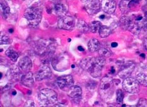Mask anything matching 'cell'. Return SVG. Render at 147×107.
<instances>
[{
	"instance_id": "cell-1",
	"label": "cell",
	"mask_w": 147,
	"mask_h": 107,
	"mask_svg": "<svg viewBox=\"0 0 147 107\" xmlns=\"http://www.w3.org/2000/svg\"><path fill=\"white\" fill-rule=\"evenodd\" d=\"M105 64V59L103 57L87 58L80 62L81 68L88 71L94 78H98L101 75L102 68Z\"/></svg>"
},
{
	"instance_id": "cell-2",
	"label": "cell",
	"mask_w": 147,
	"mask_h": 107,
	"mask_svg": "<svg viewBox=\"0 0 147 107\" xmlns=\"http://www.w3.org/2000/svg\"><path fill=\"white\" fill-rule=\"evenodd\" d=\"M24 17L30 27H36L42 19V9L39 7L28 8L24 13Z\"/></svg>"
},
{
	"instance_id": "cell-3",
	"label": "cell",
	"mask_w": 147,
	"mask_h": 107,
	"mask_svg": "<svg viewBox=\"0 0 147 107\" xmlns=\"http://www.w3.org/2000/svg\"><path fill=\"white\" fill-rule=\"evenodd\" d=\"M38 99L42 105H51L56 102L57 93L53 90L46 88L40 90L38 93Z\"/></svg>"
},
{
	"instance_id": "cell-4",
	"label": "cell",
	"mask_w": 147,
	"mask_h": 107,
	"mask_svg": "<svg viewBox=\"0 0 147 107\" xmlns=\"http://www.w3.org/2000/svg\"><path fill=\"white\" fill-rule=\"evenodd\" d=\"M139 84V82L136 79L128 77L124 80L123 88L129 93H137L140 90Z\"/></svg>"
},
{
	"instance_id": "cell-5",
	"label": "cell",
	"mask_w": 147,
	"mask_h": 107,
	"mask_svg": "<svg viewBox=\"0 0 147 107\" xmlns=\"http://www.w3.org/2000/svg\"><path fill=\"white\" fill-rule=\"evenodd\" d=\"M57 26L61 29L71 30L75 27V20L71 16H63L57 21Z\"/></svg>"
},
{
	"instance_id": "cell-6",
	"label": "cell",
	"mask_w": 147,
	"mask_h": 107,
	"mask_svg": "<svg viewBox=\"0 0 147 107\" xmlns=\"http://www.w3.org/2000/svg\"><path fill=\"white\" fill-rule=\"evenodd\" d=\"M135 68V64L131 61H127L121 66L118 75L121 78L126 79L128 78Z\"/></svg>"
},
{
	"instance_id": "cell-7",
	"label": "cell",
	"mask_w": 147,
	"mask_h": 107,
	"mask_svg": "<svg viewBox=\"0 0 147 107\" xmlns=\"http://www.w3.org/2000/svg\"><path fill=\"white\" fill-rule=\"evenodd\" d=\"M74 81L71 75H65L58 78L57 80V84L61 90L70 89L73 86Z\"/></svg>"
},
{
	"instance_id": "cell-8",
	"label": "cell",
	"mask_w": 147,
	"mask_h": 107,
	"mask_svg": "<svg viewBox=\"0 0 147 107\" xmlns=\"http://www.w3.org/2000/svg\"><path fill=\"white\" fill-rule=\"evenodd\" d=\"M52 75V71L49 67L44 65L39 68L35 74V78L37 81H40L49 78Z\"/></svg>"
},
{
	"instance_id": "cell-9",
	"label": "cell",
	"mask_w": 147,
	"mask_h": 107,
	"mask_svg": "<svg viewBox=\"0 0 147 107\" xmlns=\"http://www.w3.org/2000/svg\"><path fill=\"white\" fill-rule=\"evenodd\" d=\"M101 8L105 13L113 14L116 8V1L115 0H102Z\"/></svg>"
},
{
	"instance_id": "cell-10",
	"label": "cell",
	"mask_w": 147,
	"mask_h": 107,
	"mask_svg": "<svg viewBox=\"0 0 147 107\" xmlns=\"http://www.w3.org/2000/svg\"><path fill=\"white\" fill-rule=\"evenodd\" d=\"M113 88V81L111 78L104 77L102 79L100 83V90L102 93L106 94L110 93Z\"/></svg>"
},
{
	"instance_id": "cell-11",
	"label": "cell",
	"mask_w": 147,
	"mask_h": 107,
	"mask_svg": "<svg viewBox=\"0 0 147 107\" xmlns=\"http://www.w3.org/2000/svg\"><path fill=\"white\" fill-rule=\"evenodd\" d=\"M82 90L80 87L78 86H72L70 88L68 92V96L74 101L75 103H78L81 100Z\"/></svg>"
},
{
	"instance_id": "cell-12",
	"label": "cell",
	"mask_w": 147,
	"mask_h": 107,
	"mask_svg": "<svg viewBox=\"0 0 147 107\" xmlns=\"http://www.w3.org/2000/svg\"><path fill=\"white\" fill-rule=\"evenodd\" d=\"M101 8L100 0H92L86 6V9L88 14L94 15L99 11Z\"/></svg>"
},
{
	"instance_id": "cell-13",
	"label": "cell",
	"mask_w": 147,
	"mask_h": 107,
	"mask_svg": "<svg viewBox=\"0 0 147 107\" xmlns=\"http://www.w3.org/2000/svg\"><path fill=\"white\" fill-rule=\"evenodd\" d=\"M18 65L21 70L25 72H29L32 69V63L31 59L27 56L24 57L20 59Z\"/></svg>"
},
{
	"instance_id": "cell-14",
	"label": "cell",
	"mask_w": 147,
	"mask_h": 107,
	"mask_svg": "<svg viewBox=\"0 0 147 107\" xmlns=\"http://www.w3.org/2000/svg\"><path fill=\"white\" fill-rule=\"evenodd\" d=\"M21 83L24 86L30 88L34 84V74L30 71L27 72L21 78Z\"/></svg>"
},
{
	"instance_id": "cell-15",
	"label": "cell",
	"mask_w": 147,
	"mask_h": 107,
	"mask_svg": "<svg viewBox=\"0 0 147 107\" xmlns=\"http://www.w3.org/2000/svg\"><path fill=\"white\" fill-rule=\"evenodd\" d=\"M9 76L10 80L14 81H17L21 79V71L17 66H12L9 70Z\"/></svg>"
},
{
	"instance_id": "cell-16",
	"label": "cell",
	"mask_w": 147,
	"mask_h": 107,
	"mask_svg": "<svg viewBox=\"0 0 147 107\" xmlns=\"http://www.w3.org/2000/svg\"><path fill=\"white\" fill-rule=\"evenodd\" d=\"M100 42H99L97 39H95V38H92V39L89 40V42L88 43V50L92 52L97 51V50L100 49Z\"/></svg>"
},
{
	"instance_id": "cell-17",
	"label": "cell",
	"mask_w": 147,
	"mask_h": 107,
	"mask_svg": "<svg viewBox=\"0 0 147 107\" xmlns=\"http://www.w3.org/2000/svg\"><path fill=\"white\" fill-rule=\"evenodd\" d=\"M67 11V7L66 5L61 4V3H58L56 4L54 7V11L57 15L62 16L65 14Z\"/></svg>"
},
{
	"instance_id": "cell-18",
	"label": "cell",
	"mask_w": 147,
	"mask_h": 107,
	"mask_svg": "<svg viewBox=\"0 0 147 107\" xmlns=\"http://www.w3.org/2000/svg\"><path fill=\"white\" fill-rule=\"evenodd\" d=\"M132 20L128 17H123L120 20V25L122 28L124 30H128L129 27L132 23Z\"/></svg>"
},
{
	"instance_id": "cell-19",
	"label": "cell",
	"mask_w": 147,
	"mask_h": 107,
	"mask_svg": "<svg viewBox=\"0 0 147 107\" xmlns=\"http://www.w3.org/2000/svg\"><path fill=\"white\" fill-rule=\"evenodd\" d=\"M76 27H77L78 30L83 33L87 32L89 29H90V27H88V24L83 20H79L78 21V23L76 24Z\"/></svg>"
},
{
	"instance_id": "cell-20",
	"label": "cell",
	"mask_w": 147,
	"mask_h": 107,
	"mask_svg": "<svg viewBox=\"0 0 147 107\" xmlns=\"http://www.w3.org/2000/svg\"><path fill=\"white\" fill-rule=\"evenodd\" d=\"M98 32L101 38H105L111 33V30L109 27L107 26H102L99 29Z\"/></svg>"
},
{
	"instance_id": "cell-21",
	"label": "cell",
	"mask_w": 147,
	"mask_h": 107,
	"mask_svg": "<svg viewBox=\"0 0 147 107\" xmlns=\"http://www.w3.org/2000/svg\"><path fill=\"white\" fill-rule=\"evenodd\" d=\"M5 53L6 56L10 59L11 61H12L13 62H16L18 60V55L17 52L14 51V50H13L11 49H8L6 51Z\"/></svg>"
},
{
	"instance_id": "cell-22",
	"label": "cell",
	"mask_w": 147,
	"mask_h": 107,
	"mask_svg": "<svg viewBox=\"0 0 147 107\" xmlns=\"http://www.w3.org/2000/svg\"><path fill=\"white\" fill-rule=\"evenodd\" d=\"M102 27L101 23L98 21H92L90 25V30L92 33H96L99 31L100 28Z\"/></svg>"
},
{
	"instance_id": "cell-23",
	"label": "cell",
	"mask_w": 147,
	"mask_h": 107,
	"mask_svg": "<svg viewBox=\"0 0 147 107\" xmlns=\"http://www.w3.org/2000/svg\"><path fill=\"white\" fill-rule=\"evenodd\" d=\"M136 80L140 84L144 86H147V74L144 73H140L136 76Z\"/></svg>"
},
{
	"instance_id": "cell-24",
	"label": "cell",
	"mask_w": 147,
	"mask_h": 107,
	"mask_svg": "<svg viewBox=\"0 0 147 107\" xmlns=\"http://www.w3.org/2000/svg\"><path fill=\"white\" fill-rule=\"evenodd\" d=\"M98 54L100 55V56L103 57V58H109L110 57L112 54V52L110 51L109 50L105 48H101L99 49L98 50Z\"/></svg>"
},
{
	"instance_id": "cell-25",
	"label": "cell",
	"mask_w": 147,
	"mask_h": 107,
	"mask_svg": "<svg viewBox=\"0 0 147 107\" xmlns=\"http://www.w3.org/2000/svg\"><path fill=\"white\" fill-rule=\"evenodd\" d=\"M1 9L2 13L4 14V15L6 17V16L8 15L9 12H10V8L8 6L6 5L5 3H1Z\"/></svg>"
},
{
	"instance_id": "cell-26",
	"label": "cell",
	"mask_w": 147,
	"mask_h": 107,
	"mask_svg": "<svg viewBox=\"0 0 147 107\" xmlns=\"http://www.w3.org/2000/svg\"><path fill=\"white\" fill-rule=\"evenodd\" d=\"M116 101L118 104H122L124 98V93L121 90H117L116 92Z\"/></svg>"
},
{
	"instance_id": "cell-27",
	"label": "cell",
	"mask_w": 147,
	"mask_h": 107,
	"mask_svg": "<svg viewBox=\"0 0 147 107\" xmlns=\"http://www.w3.org/2000/svg\"><path fill=\"white\" fill-rule=\"evenodd\" d=\"M131 0H121L120 2V8L123 11H125L128 8V5Z\"/></svg>"
},
{
	"instance_id": "cell-28",
	"label": "cell",
	"mask_w": 147,
	"mask_h": 107,
	"mask_svg": "<svg viewBox=\"0 0 147 107\" xmlns=\"http://www.w3.org/2000/svg\"><path fill=\"white\" fill-rule=\"evenodd\" d=\"M11 43V40L8 36L5 34H1V44H9Z\"/></svg>"
},
{
	"instance_id": "cell-29",
	"label": "cell",
	"mask_w": 147,
	"mask_h": 107,
	"mask_svg": "<svg viewBox=\"0 0 147 107\" xmlns=\"http://www.w3.org/2000/svg\"><path fill=\"white\" fill-rule=\"evenodd\" d=\"M138 106H143L146 107L147 106V100L145 98H141L138 102Z\"/></svg>"
},
{
	"instance_id": "cell-30",
	"label": "cell",
	"mask_w": 147,
	"mask_h": 107,
	"mask_svg": "<svg viewBox=\"0 0 147 107\" xmlns=\"http://www.w3.org/2000/svg\"><path fill=\"white\" fill-rule=\"evenodd\" d=\"M87 85H89V86H87V88H89V89H90V88H92V89H94V88L97 86V83L95 81H93V83H92L91 82H90V83H88L87 84Z\"/></svg>"
},
{
	"instance_id": "cell-31",
	"label": "cell",
	"mask_w": 147,
	"mask_h": 107,
	"mask_svg": "<svg viewBox=\"0 0 147 107\" xmlns=\"http://www.w3.org/2000/svg\"><path fill=\"white\" fill-rule=\"evenodd\" d=\"M143 28L145 32L147 33V17L146 18V20L143 21Z\"/></svg>"
},
{
	"instance_id": "cell-32",
	"label": "cell",
	"mask_w": 147,
	"mask_h": 107,
	"mask_svg": "<svg viewBox=\"0 0 147 107\" xmlns=\"http://www.w3.org/2000/svg\"><path fill=\"white\" fill-rule=\"evenodd\" d=\"M143 47H144L145 49L147 50V37H146L143 40Z\"/></svg>"
},
{
	"instance_id": "cell-33",
	"label": "cell",
	"mask_w": 147,
	"mask_h": 107,
	"mask_svg": "<svg viewBox=\"0 0 147 107\" xmlns=\"http://www.w3.org/2000/svg\"><path fill=\"white\" fill-rule=\"evenodd\" d=\"M117 45H118V44L117 42H113L111 43V47H113V48H115V47H117Z\"/></svg>"
},
{
	"instance_id": "cell-34",
	"label": "cell",
	"mask_w": 147,
	"mask_h": 107,
	"mask_svg": "<svg viewBox=\"0 0 147 107\" xmlns=\"http://www.w3.org/2000/svg\"><path fill=\"white\" fill-rule=\"evenodd\" d=\"M78 49L79 51H84V47H83L82 46H78Z\"/></svg>"
},
{
	"instance_id": "cell-35",
	"label": "cell",
	"mask_w": 147,
	"mask_h": 107,
	"mask_svg": "<svg viewBox=\"0 0 147 107\" xmlns=\"http://www.w3.org/2000/svg\"><path fill=\"white\" fill-rule=\"evenodd\" d=\"M111 73H112V74L114 73L115 70H114V68H113V67H112V68H111Z\"/></svg>"
},
{
	"instance_id": "cell-36",
	"label": "cell",
	"mask_w": 147,
	"mask_h": 107,
	"mask_svg": "<svg viewBox=\"0 0 147 107\" xmlns=\"http://www.w3.org/2000/svg\"><path fill=\"white\" fill-rule=\"evenodd\" d=\"M9 32H10V33H13V30L12 29V28H11V29H9Z\"/></svg>"
},
{
	"instance_id": "cell-37",
	"label": "cell",
	"mask_w": 147,
	"mask_h": 107,
	"mask_svg": "<svg viewBox=\"0 0 147 107\" xmlns=\"http://www.w3.org/2000/svg\"><path fill=\"white\" fill-rule=\"evenodd\" d=\"M140 56L142 57V58H145V54H143V53H142V54H140Z\"/></svg>"
},
{
	"instance_id": "cell-38",
	"label": "cell",
	"mask_w": 147,
	"mask_h": 107,
	"mask_svg": "<svg viewBox=\"0 0 147 107\" xmlns=\"http://www.w3.org/2000/svg\"><path fill=\"white\" fill-rule=\"evenodd\" d=\"M100 18L101 19H103V18H104V15H101L100 17Z\"/></svg>"
},
{
	"instance_id": "cell-39",
	"label": "cell",
	"mask_w": 147,
	"mask_h": 107,
	"mask_svg": "<svg viewBox=\"0 0 147 107\" xmlns=\"http://www.w3.org/2000/svg\"><path fill=\"white\" fill-rule=\"evenodd\" d=\"M82 1L83 2H86V1H88V0H82Z\"/></svg>"
},
{
	"instance_id": "cell-40",
	"label": "cell",
	"mask_w": 147,
	"mask_h": 107,
	"mask_svg": "<svg viewBox=\"0 0 147 107\" xmlns=\"http://www.w3.org/2000/svg\"><path fill=\"white\" fill-rule=\"evenodd\" d=\"M74 67H75V66H74V65H72V66H71V68H73Z\"/></svg>"
},
{
	"instance_id": "cell-41",
	"label": "cell",
	"mask_w": 147,
	"mask_h": 107,
	"mask_svg": "<svg viewBox=\"0 0 147 107\" xmlns=\"http://www.w3.org/2000/svg\"><path fill=\"white\" fill-rule=\"evenodd\" d=\"M136 1H141V0H136Z\"/></svg>"
}]
</instances>
